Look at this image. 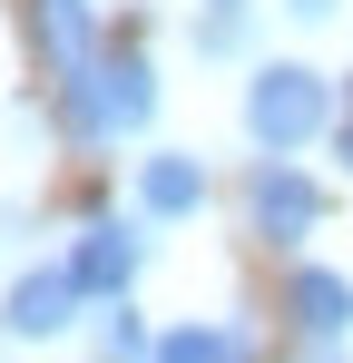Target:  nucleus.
Returning <instances> with one entry per match:
<instances>
[{
	"instance_id": "f257e3e1",
	"label": "nucleus",
	"mask_w": 353,
	"mask_h": 363,
	"mask_svg": "<svg viewBox=\"0 0 353 363\" xmlns=\"http://www.w3.org/2000/svg\"><path fill=\"white\" fill-rule=\"evenodd\" d=\"M334 128V79L304 60H265L245 79V138L265 147V157H304L314 138Z\"/></svg>"
},
{
	"instance_id": "f03ea898",
	"label": "nucleus",
	"mask_w": 353,
	"mask_h": 363,
	"mask_svg": "<svg viewBox=\"0 0 353 363\" xmlns=\"http://www.w3.org/2000/svg\"><path fill=\"white\" fill-rule=\"evenodd\" d=\"M245 226H255L265 245H285V255H294V245L324 226V186L304 177L294 157H255V177H245Z\"/></svg>"
},
{
	"instance_id": "7ed1b4c3",
	"label": "nucleus",
	"mask_w": 353,
	"mask_h": 363,
	"mask_svg": "<svg viewBox=\"0 0 353 363\" xmlns=\"http://www.w3.org/2000/svg\"><path fill=\"white\" fill-rule=\"evenodd\" d=\"M138 265H147L138 216H89V226H79V245H69V275H79V295H89V304H128Z\"/></svg>"
},
{
	"instance_id": "20e7f679",
	"label": "nucleus",
	"mask_w": 353,
	"mask_h": 363,
	"mask_svg": "<svg viewBox=\"0 0 353 363\" xmlns=\"http://www.w3.org/2000/svg\"><path fill=\"white\" fill-rule=\"evenodd\" d=\"M285 324H294V344H344L353 334V285L334 265H285Z\"/></svg>"
},
{
	"instance_id": "39448f33",
	"label": "nucleus",
	"mask_w": 353,
	"mask_h": 363,
	"mask_svg": "<svg viewBox=\"0 0 353 363\" xmlns=\"http://www.w3.org/2000/svg\"><path fill=\"white\" fill-rule=\"evenodd\" d=\"M79 275H69V265H30V275H20V285H10V304H0V324H10V334H30V344H50V334H69V324H79Z\"/></svg>"
},
{
	"instance_id": "423d86ee",
	"label": "nucleus",
	"mask_w": 353,
	"mask_h": 363,
	"mask_svg": "<svg viewBox=\"0 0 353 363\" xmlns=\"http://www.w3.org/2000/svg\"><path fill=\"white\" fill-rule=\"evenodd\" d=\"M157 118V69L147 50H99V138H138Z\"/></svg>"
},
{
	"instance_id": "0eeeda50",
	"label": "nucleus",
	"mask_w": 353,
	"mask_h": 363,
	"mask_svg": "<svg viewBox=\"0 0 353 363\" xmlns=\"http://www.w3.org/2000/svg\"><path fill=\"white\" fill-rule=\"evenodd\" d=\"M196 206H206V157H186V147L138 157V216L176 226V216H196Z\"/></svg>"
},
{
	"instance_id": "6e6552de",
	"label": "nucleus",
	"mask_w": 353,
	"mask_h": 363,
	"mask_svg": "<svg viewBox=\"0 0 353 363\" xmlns=\"http://www.w3.org/2000/svg\"><path fill=\"white\" fill-rule=\"evenodd\" d=\"M147 363H255V344L235 324H176V334H157Z\"/></svg>"
},
{
	"instance_id": "1a4fd4ad",
	"label": "nucleus",
	"mask_w": 353,
	"mask_h": 363,
	"mask_svg": "<svg viewBox=\"0 0 353 363\" xmlns=\"http://www.w3.org/2000/svg\"><path fill=\"white\" fill-rule=\"evenodd\" d=\"M147 354H157V334L138 324V304H108L99 314V363H147Z\"/></svg>"
},
{
	"instance_id": "9d476101",
	"label": "nucleus",
	"mask_w": 353,
	"mask_h": 363,
	"mask_svg": "<svg viewBox=\"0 0 353 363\" xmlns=\"http://www.w3.org/2000/svg\"><path fill=\"white\" fill-rule=\"evenodd\" d=\"M245 50V10H206L196 20V60H235Z\"/></svg>"
},
{
	"instance_id": "9b49d317",
	"label": "nucleus",
	"mask_w": 353,
	"mask_h": 363,
	"mask_svg": "<svg viewBox=\"0 0 353 363\" xmlns=\"http://www.w3.org/2000/svg\"><path fill=\"white\" fill-rule=\"evenodd\" d=\"M285 10H294V30H324V20H334L344 0H285Z\"/></svg>"
},
{
	"instance_id": "f8f14e48",
	"label": "nucleus",
	"mask_w": 353,
	"mask_h": 363,
	"mask_svg": "<svg viewBox=\"0 0 353 363\" xmlns=\"http://www.w3.org/2000/svg\"><path fill=\"white\" fill-rule=\"evenodd\" d=\"M294 363H344V344H294Z\"/></svg>"
},
{
	"instance_id": "ddd939ff",
	"label": "nucleus",
	"mask_w": 353,
	"mask_h": 363,
	"mask_svg": "<svg viewBox=\"0 0 353 363\" xmlns=\"http://www.w3.org/2000/svg\"><path fill=\"white\" fill-rule=\"evenodd\" d=\"M334 157H344V167H353V118H334Z\"/></svg>"
},
{
	"instance_id": "4468645a",
	"label": "nucleus",
	"mask_w": 353,
	"mask_h": 363,
	"mask_svg": "<svg viewBox=\"0 0 353 363\" xmlns=\"http://www.w3.org/2000/svg\"><path fill=\"white\" fill-rule=\"evenodd\" d=\"M206 10H245V0H206Z\"/></svg>"
}]
</instances>
